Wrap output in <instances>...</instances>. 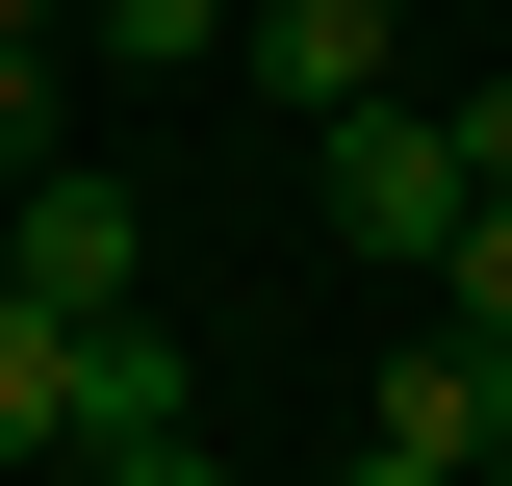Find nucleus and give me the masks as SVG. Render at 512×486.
<instances>
[{"label":"nucleus","mask_w":512,"mask_h":486,"mask_svg":"<svg viewBox=\"0 0 512 486\" xmlns=\"http://www.w3.org/2000/svg\"><path fill=\"white\" fill-rule=\"evenodd\" d=\"M0 282H26V307H128V282H154V205H128L103 154H52V180H0Z\"/></svg>","instance_id":"1"},{"label":"nucleus","mask_w":512,"mask_h":486,"mask_svg":"<svg viewBox=\"0 0 512 486\" xmlns=\"http://www.w3.org/2000/svg\"><path fill=\"white\" fill-rule=\"evenodd\" d=\"M333 231H359V256H461V128L436 103H359V128H333Z\"/></svg>","instance_id":"2"},{"label":"nucleus","mask_w":512,"mask_h":486,"mask_svg":"<svg viewBox=\"0 0 512 486\" xmlns=\"http://www.w3.org/2000/svg\"><path fill=\"white\" fill-rule=\"evenodd\" d=\"M359 435H384V461H436V486H461V461H512V359H487V333H410Z\"/></svg>","instance_id":"3"},{"label":"nucleus","mask_w":512,"mask_h":486,"mask_svg":"<svg viewBox=\"0 0 512 486\" xmlns=\"http://www.w3.org/2000/svg\"><path fill=\"white\" fill-rule=\"evenodd\" d=\"M154 435H205L180 333H154V307H77V461H154Z\"/></svg>","instance_id":"4"},{"label":"nucleus","mask_w":512,"mask_h":486,"mask_svg":"<svg viewBox=\"0 0 512 486\" xmlns=\"http://www.w3.org/2000/svg\"><path fill=\"white\" fill-rule=\"evenodd\" d=\"M384 52H410V0H282V26H256V103L359 128V103H384Z\"/></svg>","instance_id":"5"},{"label":"nucleus","mask_w":512,"mask_h":486,"mask_svg":"<svg viewBox=\"0 0 512 486\" xmlns=\"http://www.w3.org/2000/svg\"><path fill=\"white\" fill-rule=\"evenodd\" d=\"M52 461H77V307L0 282V486H52Z\"/></svg>","instance_id":"6"},{"label":"nucleus","mask_w":512,"mask_h":486,"mask_svg":"<svg viewBox=\"0 0 512 486\" xmlns=\"http://www.w3.org/2000/svg\"><path fill=\"white\" fill-rule=\"evenodd\" d=\"M436 333H487V359H512V205H461V256H436Z\"/></svg>","instance_id":"7"},{"label":"nucleus","mask_w":512,"mask_h":486,"mask_svg":"<svg viewBox=\"0 0 512 486\" xmlns=\"http://www.w3.org/2000/svg\"><path fill=\"white\" fill-rule=\"evenodd\" d=\"M77 26H103L128 77H180V52H231V0H77Z\"/></svg>","instance_id":"8"},{"label":"nucleus","mask_w":512,"mask_h":486,"mask_svg":"<svg viewBox=\"0 0 512 486\" xmlns=\"http://www.w3.org/2000/svg\"><path fill=\"white\" fill-rule=\"evenodd\" d=\"M0 180H52V52H0Z\"/></svg>","instance_id":"9"},{"label":"nucleus","mask_w":512,"mask_h":486,"mask_svg":"<svg viewBox=\"0 0 512 486\" xmlns=\"http://www.w3.org/2000/svg\"><path fill=\"white\" fill-rule=\"evenodd\" d=\"M461 128V205H512V77H487V103H436Z\"/></svg>","instance_id":"10"},{"label":"nucleus","mask_w":512,"mask_h":486,"mask_svg":"<svg viewBox=\"0 0 512 486\" xmlns=\"http://www.w3.org/2000/svg\"><path fill=\"white\" fill-rule=\"evenodd\" d=\"M77 486H231V461H205V435H154V461H77Z\"/></svg>","instance_id":"11"},{"label":"nucleus","mask_w":512,"mask_h":486,"mask_svg":"<svg viewBox=\"0 0 512 486\" xmlns=\"http://www.w3.org/2000/svg\"><path fill=\"white\" fill-rule=\"evenodd\" d=\"M52 26H77V0H0V52H52Z\"/></svg>","instance_id":"12"},{"label":"nucleus","mask_w":512,"mask_h":486,"mask_svg":"<svg viewBox=\"0 0 512 486\" xmlns=\"http://www.w3.org/2000/svg\"><path fill=\"white\" fill-rule=\"evenodd\" d=\"M333 486H436V461H384V435H359V461H333Z\"/></svg>","instance_id":"13"},{"label":"nucleus","mask_w":512,"mask_h":486,"mask_svg":"<svg viewBox=\"0 0 512 486\" xmlns=\"http://www.w3.org/2000/svg\"><path fill=\"white\" fill-rule=\"evenodd\" d=\"M231 26H282V0H231Z\"/></svg>","instance_id":"14"},{"label":"nucleus","mask_w":512,"mask_h":486,"mask_svg":"<svg viewBox=\"0 0 512 486\" xmlns=\"http://www.w3.org/2000/svg\"><path fill=\"white\" fill-rule=\"evenodd\" d=\"M461 486H512V461H461Z\"/></svg>","instance_id":"15"}]
</instances>
